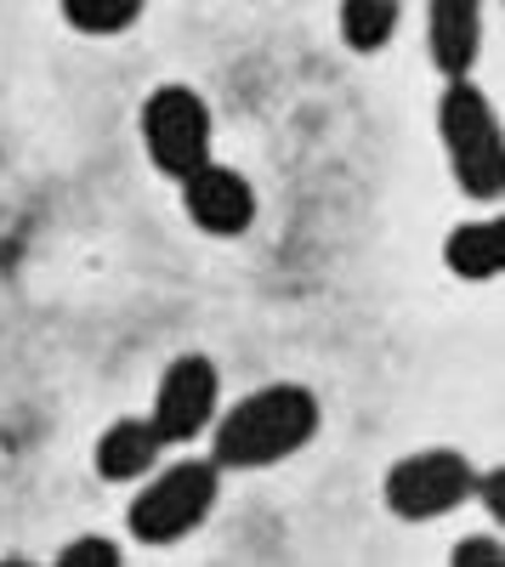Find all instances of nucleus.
<instances>
[{"instance_id": "7", "label": "nucleus", "mask_w": 505, "mask_h": 567, "mask_svg": "<svg viewBox=\"0 0 505 567\" xmlns=\"http://www.w3.org/2000/svg\"><path fill=\"white\" fill-rule=\"evenodd\" d=\"M182 187V216H188L205 239H245L261 216V199H256V182L234 165H221L216 154L188 171L176 182Z\"/></svg>"}, {"instance_id": "5", "label": "nucleus", "mask_w": 505, "mask_h": 567, "mask_svg": "<svg viewBox=\"0 0 505 567\" xmlns=\"http://www.w3.org/2000/svg\"><path fill=\"white\" fill-rule=\"evenodd\" d=\"M477 465L461 449H415L387 465L381 477V505L398 523H443L461 505H472Z\"/></svg>"}, {"instance_id": "10", "label": "nucleus", "mask_w": 505, "mask_h": 567, "mask_svg": "<svg viewBox=\"0 0 505 567\" xmlns=\"http://www.w3.org/2000/svg\"><path fill=\"white\" fill-rule=\"evenodd\" d=\"M443 267L461 278V284H494L505 272V221L499 216L461 221L443 239Z\"/></svg>"}, {"instance_id": "6", "label": "nucleus", "mask_w": 505, "mask_h": 567, "mask_svg": "<svg viewBox=\"0 0 505 567\" xmlns=\"http://www.w3.org/2000/svg\"><path fill=\"white\" fill-rule=\"evenodd\" d=\"M221 409V369L205 352H176L148 398V425L165 437V449L176 443H199L210 432V420Z\"/></svg>"}, {"instance_id": "9", "label": "nucleus", "mask_w": 505, "mask_h": 567, "mask_svg": "<svg viewBox=\"0 0 505 567\" xmlns=\"http://www.w3.org/2000/svg\"><path fill=\"white\" fill-rule=\"evenodd\" d=\"M159 454H165V437L148 425V414H120L91 443V471L103 483H143L159 465Z\"/></svg>"}, {"instance_id": "3", "label": "nucleus", "mask_w": 505, "mask_h": 567, "mask_svg": "<svg viewBox=\"0 0 505 567\" xmlns=\"http://www.w3.org/2000/svg\"><path fill=\"white\" fill-rule=\"evenodd\" d=\"M221 499V465L210 454H182L171 465H154L143 488L125 505V534L148 550L182 545L210 523V511Z\"/></svg>"}, {"instance_id": "11", "label": "nucleus", "mask_w": 505, "mask_h": 567, "mask_svg": "<svg viewBox=\"0 0 505 567\" xmlns=\"http://www.w3.org/2000/svg\"><path fill=\"white\" fill-rule=\"evenodd\" d=\"M403 23V0H341L336 7V34L352 58H375L392 45Z\"/></svg>"}, {"instance_id": "12", "label": "nucleus", "mask_w": 505, "mask_h": 567, "mask_svg": "<svg viewBox=\"0 0 505 567\" xmlns=\"http://www.w3.org/2000/svg\"><path fill=\"white\" fill-rule=\"evenodd\" d=\"M143 7L148 0H58L63 23L85 40H114V34L136 29L143 23Z\"/></svg>"}, {"instance_id": "14", "label": "nucleus", "mask_w": 505, "mask_h": 567, "mask_svg": "<svg viewBox=\"0 0 505 567\" xmlns=\"http://www.w3.org/2000/svg\"><path fill=\"white\" fill-rule=\"evenodd\" d=\"M449 561H454V567H499V561H505V545H499L494 534H472V539H454Z\"/></svg>"}, {"instance_id": "4", "label": "nucleus", "mask_w": 505, "mask_h": 567, "mask_svg": "<svg viewBox=\"0 0 505 567\" xmlns=\"http://www.w3.org/2000/svg\"><path fill=\"white\" fill-rule=\"evenodd\" d=\"M136 136H143V154L165 182H182L188 171H199L216 154V114L194 85H154L143 109H136Z\"/></svg>"}, {"instance_id": "13", "label": "nucleus", "mask_w": 505, "mask_h": 567, "mask_svg": "<svg viewBox=\"0 0 505 567\" xmlns=\"http://www.w3.org/2000/svg\"><path fill=\"white\" fill-rule=\"evenodd\" d=\"M120 556H125V550H120V539H109V534H74L52 561H58V567H120Z\"/></svg>"}, {"instance_id": "8", "label": "nucleus", "mask_w": 505, "mask_h": 567, "mask_svg": "<svg viewBox=\"0 0 505 567\" xmlns=\"http://www.w3.org/2000/svg\"><path fill=\"white\" fill-rule=\"evenodd\" d=\"M488 0H426V58L443 80H461L483 58Z\"/></svg>"}, {"instance_id": "1", "label": "nucleus", "mask_w": 505, "mask_h": 567, "mask_svg": "<svg viewBox=\"0 0 505 567\" xmlns=\"http://www.w3.org/2000/svg\"><path fill=\"white\" fill-rule=\"evenodd\" d=\"M318 425H324V403H318L312 386L301 381H267L256 392H245L239 403L216 409L210 420V460L221 471H272L296 460Z\"/></svg>"}, {"instance_id": "2", "label": "nucleus", "mask_w": 505, "mask_h": 567, "mask_svg": "<svg viewBox=\"0 0 505 567\" xmlns=\"http://www.w3.org/2000/svg\"><path fill=\"white\" fill-rule=\"evenodd\" d=\"M437 142H443L454 187H461L472 205H499V194H505V136H499V114L488 103V91L472 74L443 80Z\"/></svg>"}, {"instance_id": "15", "label": "nucleus", "mask_w": 505, "mask_h": 567, "mask_svg": "<svg viewBox=\"0 0 505 567\" xmlns=\"http://www.w3.org/2000/svg\"><path fill=\"white\" fill-rule=\"evenodd\" d=\"M472 499L488 511V523H494V528H505V471H499V465H494V471L477 465V488H472Z\"/></svg>"}]
</instances>
